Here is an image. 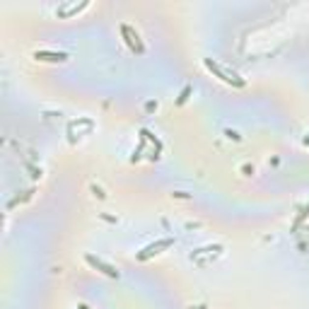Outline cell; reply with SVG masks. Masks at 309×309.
I'll return each mask as SVG.
<instances>
[{
	"label": "cell",
	"instance_id": "1",
	"mask_svg": "<svg viewBox=\"0 0 309 309\" xmlns=\"http://www.w3.org/2000/svg\"><path fill=\"white\" fill-rule=\"evenodd\" d=\"M205 65H208V70L218 73V75H220V80H225L227 84H234V87H242V84H244V80H239V78H237L234 73L229 75V73H227V70H223V68H220V65H218L215 60H205Z\"/></svg>",
	"mask_w": 309,
	"mask_h": 309
},
{
	"label": "cell",
	"instance_id": "2",
	"mask_svg": "<svg viewBox=\"0 0 309 309\" xmlns=\"http://www.w3.org/2000/svg\"><path fill=\"white\" fill-rule=\"evenodd\" d=\"M174 244V239H162V242H157V244H150V247H145L140 253H138V258L140 261H147L150 256H155V253H160L162 249H169Z\"/></svg>",
	"mask_w": 309,
	"mask_h": 309
},
{
	"label": "cell",
	"instance_id": "3",
	"mask_svg": "<svg viewBox=\"0 0 309 309\" xmlns=\"http://www.w3.org/2000/svg\"><path fill=\"white\" fill-rule=\"evenodd\" d=\"M87 263H92V266H97V268H102L107 276H112V278H118V271L112 268L109 263H104V261H99V258H94V256H87Z\"/></svg>",
	"mask_w": 309,
	"mask_h": 309
},
{
	"label": "cell",
	"instance_id": "4",
	"mask_svg": "<svg viewBox=\"0 0 309 309\" xmlns=\"http://www.w3.org/2000/svg\"><path fill=\"white\" fill-rule=\"evenodd\" d=\"M36 58L41 60H65V54H49V51H36Z\"/></svg>",
	"mask_w": 309,
	"mask_h": 309
},
{
	"label": "cell",
	"instance_id": "5",
	"mask_svg": "<svg viewBox=\"0 0 309 309\" xmlns=\"http://www.w3.org/2000/svg\"><path fill=\"white\" fill-rule=\"evenodd\" d=\"M307 145H309V138H307Z\"/></svg>",
	"mask_w": 309,
	"mask_h": 309
}]
</instances>
